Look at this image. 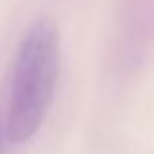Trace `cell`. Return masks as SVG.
Instances as JSON below:
<instances>
[{
	"label": "cell",
	"mask_w": 154,
	"mask_h": 154,
	"mask_svg": "<svg viewBox=\"0 0 154 154\" xmlns=\"http://www.w3.org/2000/svg\"><path fill=\"white\" fill-rule=\"evenodd\" d=\"M59 70V29L49 18L33 22L20 41L8 103L6 137L14 144L31 140L51 105Z\"/></svg>",
	"instance_id": "1"
},
{
	"label": "cell",
	"mask_w": 154,
	"mask_h": 154,
	"mask_svg": "<svg viewBox=\"0 0 154 154\" xmlns=\"http://www.w3.org/2000/svg\"><path fill=\"white\" fill-rule=\"evenodd\" d=\"M0 154H2V131H0Z\"/></svg>",
	"instance_id": "2"
}]
</instances>
